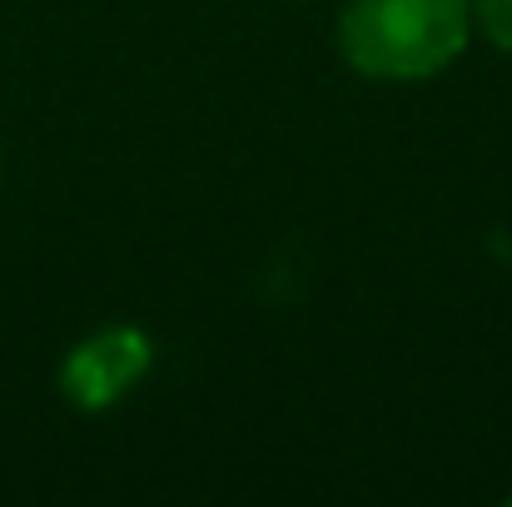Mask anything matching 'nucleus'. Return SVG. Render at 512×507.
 I'll use <instances>...</instances> for the list:
<instances>
[{
  "label": "nucleus",
  "instance_id": "3",
  "mask_svg": "<svg viewBox=\"0 0 512 507\" xmlns=\"http://www.w3.org/2000/svg\"><path fill=\"white\" fill-rule=\"evenodd\" d=\"M478 25L503 55H512V0H478Z\"/></svg>",
  "mask_w": 512,
  "mask_h": 507
},
{
  "label": "nucleus",
  "instance_id": "1",
  "mask_svg": "<svg viewBox=\"0 0 512 507\" xmlns=\"http://www.w3.org/2000/svg\"><path fill=\"white\" fill-rule=\"evenodd\" d=\"M339 50L368 80H433L468 50V0H348Z\"/></svg>",
  "mask_w": 512,
  "mask_h": 507
},
{
  "label": "nucleus",
  "instance_id": "2",
  "mask_svg": "<svg viewBox=\"0 0 512 507\" xmlns=\"http://www.w3.org/2000/svg\"><path fill=\"white\" fill-rule=\"evenodd\" d=\"M145 368H150V338L140 329H100L65 358L60 388L80 408H110L140 383Z\"/></svg>",
  "mask_w": 512,
  "mask_h": 507
}]
</instances>
